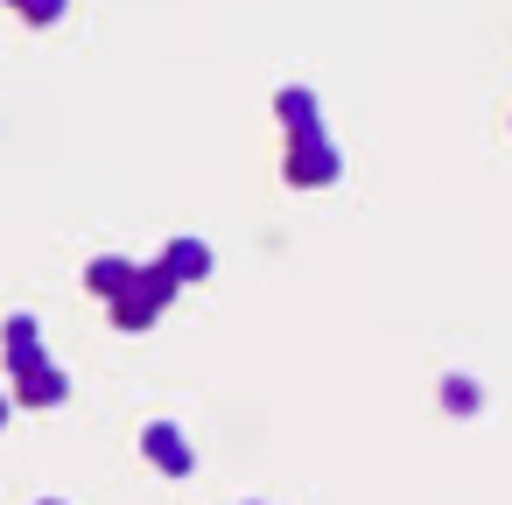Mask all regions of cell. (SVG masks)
Segmentation results:
<instances>
[{"label":"cell","instance_id":"obj_1","mask_svg":"<svg viewBox=\"0 0 512 505\" xmlns=\"http://www.w3.org/2000/svg\"><path fill=\"white\" fill-rule=\"evenodd\" d=\"M169 302H176V281H169L162 267H134V281L113 295V309H106V316H113L120 330H148Z\"/></svg>","mask_w":512,"mask_h":505},{"label":"cell","instance_id":"obj_2","mask_svg":"<svg viewBox=\"0 0 512 505\" xmlns=\"http://www.w3.org/2000/svg\"><path fill=\"white\" fill-rule=\"evenodd\" d=\"M281 176H288L295 190H316V183H337V176H344V155H337L330 134H288Z\"/></svg>","mask_w":512,"mask_h":505},{"label":"cell","instance_id":"obj_3","mask_svg":"<svg viewBox=\"0 0 512 505\" xmlns=\"http://www.w3.org/2000/svg\"><path fill=\"white\" fill-rule=\"evenodd\" d=\"M141 456H148L155 470H169V477H190V470H197V456H190V442H183L176 421H148V428H141Z\"/></svg>","mask_w":512,"mask_h":505},{"label":"cell","instance_id":"obj_4","mask_svg":"<svg viewBox=\"0 0 512 505\" xmlns=\"http://www.w3.org/2000/svg\"><path fill=\"white\" fill-rule=\"evenodd\" d=\"M274 113H281L288 134H323V106H316L309 85H281V92H274Z\"/></svg>","mask_w":512,"mask_h":505},{"label":"cell","instance_id":"obj_5","mask_svg":"<svg viewBox=\"0 0 512 505\" xmlns=\"http://www.w3.org/2000/svg\"><path fill=\"white\" fill-rule=\"evenodd\" d=\"M155 267H162L176 288H183V281H204V274H211V246H204V239H169Z\"/></svg>","mask_w":512,"mask_h":505},{"label":"cell","instance_id":"obj_6","mask_svg":"<svg viewBox=\"0 0 512 505\" xmlns=\"http://www.w3.org/2000/svg\"><path fill=\"white\" fill-rule=\"evenodd\" d=\"M0 344H8V358H0V365H8L15 379H22V372H36V365H50V358H43V337H36V316H15Z\"/></svg>","mask_w":512,"mask_h":505},{"label":"cell","instance_id":"obj_7","mask_svg":"<svg viewBox=\"0 0 512 505\" xmlns=\"http://www.w3.org/2000/svg\"><path fill=\"white\" fill-rule=\"evenodd\" d=\"M15 400H22V407H64V400H71V379H64L57 365H36V372L15 379Z\"/></svg>","mask_w":512,"mask_h":505},{"label":"cell","instance_id":"obj_8","mask_svg":"<svg viewBox=\"0 0 512 505\" xmlns=\"http://www.w3.org/2000/svg\"><path fill=\"white\" fill-rule=\"evenodd\" d=\"M127 281H134V267H127V260H92V267H85V288H92V295H106V302H113Z\"/></svg>","mask_w":512,"mask_h":505},{"label":"cell","instance_id":"obj_9","mask_svg":"<svg viewBox=\"0 0 512 505\" xmlns=\"http://www.w3.org/2000/svg\"><path fill=\"white\" fill-rule=\"evenodd\" d=\"M442 407H449V414H477V407H484V393H477V379H463V372H449V379H442Z\"/></svg>","mask_w":512,"mask_h":505},{"label":"cell","instance_id":"obj_10","mask_svg":"<svg viewBox=\"0 0 512 505\" xmlns=\"http://www.w3.org/2000/svg\"><path fill=\"white\" fill-rule=\"evenodd\" d=\"M0 428H8V400H0Z\"/></svg>","mask_w":512,"mask_h":505},{"label":"cell","instance_id":"obj_11","mask_svg":"<svg viewBox=\"0 0 512 505\" xmlns=\"http://www.w3.org/2000/svg\"><path fill=\"white\" fill-rule=\"evenodd\" d=\"M43 505H57V498H43Z\"/></svg>","mask_w":512,"mask_h":505}]
</instances>
